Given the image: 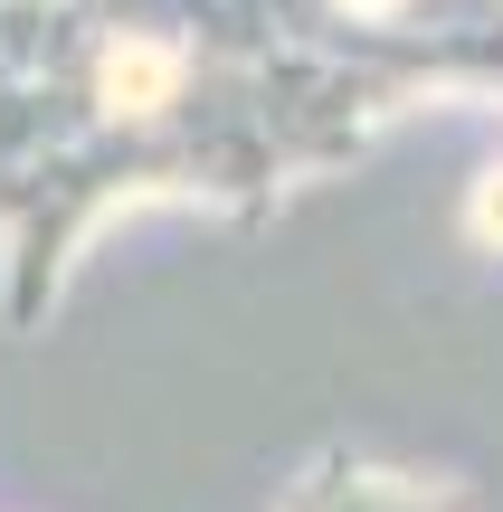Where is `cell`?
I'll return each mask as SVG.
<instances>
[{
    "mask_svg": "<svg viewBox=\"0 0 503 512\" xmlns=\"http://www.w3.org/2000/svg\"><path fill=\"white\" fill-rule=\"evenodd\" d=\"M200 19L361 143L418 105H503V0H200Z\"/></svg>",
    "mask_w": 503,
    "mask_h": 512,
    "instance_id": "6da1fadb",
    "label": "cell"
},
{
    "mask_svg": "<svg viewBox=\"0 0 503 512\" xmlns=\"http://www.w3.org/2000/svg\"><path fill=\"white\" fill-rule=\"evenodd\" d=\"M285 512H466V503L447 484H428V475H399V465H371L352 446H333V456H314L295 475Z\"/></svg>",
    "mask_w": 503,
    "mask_h": 512,
    "instance_id": "7a4b0ae2",
    "label": "cell"
}]
</instances>
